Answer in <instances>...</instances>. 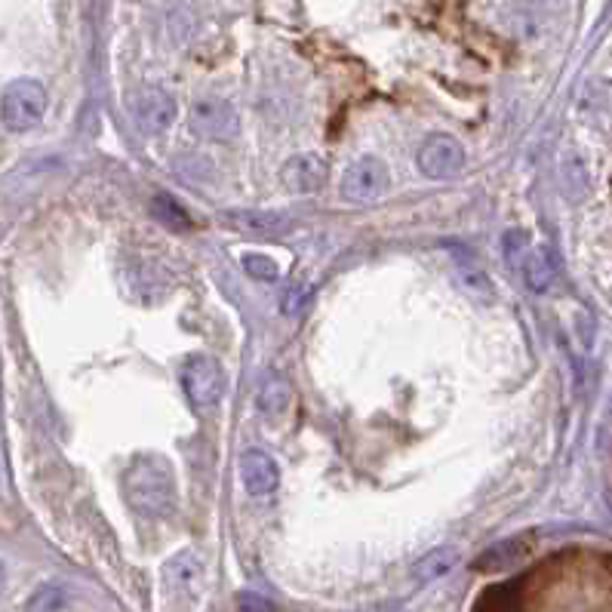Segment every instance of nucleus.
Wrapping results in <instances>:
<instances>
[{"label": "nucleus", "mask_w": 612, "mask_h": 612, "mask_svg": "<svg viewBox=\"0 0 612 612\" xmlns=\"http://www.w3.org/2000/svg\"><path fill=\"white\" fill-rule=\"evenodd\" d=\"M222 222L228 225V228H235L240 235L247 237H280L287 235L289 228H292V222L289 216H280V213H268V210H232V213H225Z\"/></svg>", "instance_id": "nucleus-8"}, {"label": "nucleus", "mask_w": 612, "mask_h": 612, "mask_svg": "<svg viewBox=\"0 0 612 612\" xmlns=\"http://www.w3.org/2000/svg\"><path fill=\"white\" fill-rule=\"evenodd\" d=\"M523 277H526L529 289H536V292H545V289L551 287L554 268H551V262H548V252L545 250L529 252L526 262H523Z\"/></svg>", "instance_id": "nucleus-15"}, {"label": "nucleus", "mask_w": 612, "mask_h": 612, "mask_svg": "<svg viewBox=\"0 0 612 612\" xmlns=\"http://www.w3.org/2000/svg\"><path fill=\"white\" fill-rule=\"evenodd\" d=\"M284 182H287V188L299 191V195L321 191L326 182V163L317 154H299L284 166Z\"/></svg>", "instance_id": "nucleus-10"}, {"label": "nucleus", "mask_w": 612, "mask_h": 612, "mask_svg": "<svg viewBox=\"0 0 612 612\" xmlns=\"http://www.w3.org/2000/svg\"><path fill=\"white\" fill-rule=\"evenodd\" d=\"M237 612H277L268 597L252 595V591H240L237 595Z\"/></svg>", "instance_id": "nucleus-19"}, {"label": "nucleus", "mask_w": 612, "mask_h": 612, "mask_svg": "<svg viewBox=\"0 0 612 612\" xmlns=\"http://www.w3.org/2000/svg\"><path fill=\"white\" fill-rule=\"evenodd\" d=\"M455 563H459V551H455V548H434V551H428L422 560H415L413 578L415 582H434V578H444Z\"/></svg>", "instance_id": "nucleus-12"}, {"label": "nucleus", "mask_w": 612, "mask_h": 612, "mask_svg": "<svg viewBox=\"0 0 612 612\" xmlns=\"http://www.w3.org/2000/svg\"><path fill=\"white\" fill-rule=\"evenodd\" d=\"M163 578L173 585V588H179V591H188V588H195L200 582V563L195 554H188V551H182L176 558L170 560L166 566H163Z\"/></svg>", "instance_id": "nucleus-13"}, {"label": "nucleus", "mask_w": 612, "mask_h": 612, "mask_svg": "<svg viewBox=\"0 0 612 612\" xmlns=\"http://www.w3.org/2000/svg\"><path fill=\"white\" fill-rule=\"evenodd\" d=\"M289 407V382L280 376H268L259 388V410L265 415H280Z\"/></svg>", "instance_id": "nucleus-14"}, {"label": "nucleus", "mask_w": 612, "mask_h": 612, "mask_svg": "<svg viewBox=\"0 0 612 612\" xmlns=\"http://www.w3.org/2000/svg\"><path fill=\"white\" fill-rule=\"evenodd\" d=\"M526 548H529V539L499 541V545H492L489 551H484L480 558L474 560V570H480V573H492V570H504L508 563H514V560H521L523 554H526Z\"/></svg>", "instance_id": "nucleus-11"}, {"label": "nucleus", "mask_w": 612, "mask_h": 612, "mask_svg": "<svg viewBox=\"0 0 612 612\" xmlns=\"http://www.w3.org/2000/svg\"><path fill=\"white\" fill-rule=\"evenodd\" d=\"M243 271L255 277V280H274L277 277V262L271 255H259V252H247L243 255Z\"/></svg>", "instance_id": "nucleus-18"}, {"label": "nucleus", "mask_w": 612, "mask_h": 612, "mask_svg": "<svg viewBox=\"0 0 612 612\" xmlns=\"http://www.w3.org/2000/svg\"><path fill=\"white\" fill-rule=\"evenodd\" d=\"M3 582H7V573H3V563H0V591H3Z\"/></svg>", "instance_id": "nucleus-21"}, {"label": "nucleus", "mask_w": 612, "mask_h": 612, "mask_svg": "<svg viewBox=\"0 0 612 612\" xmlns=\"http://www.w3.org/2000/svg\"><path fill=\"white\" fill-rule=\"evenodd\" d=\"M465 166V148L452 136H432L419 148V170L428 179H452Z\"/></svg>", "instance_id": "nucleus-4"}, {"label": "nucleus", "mask_w": 612, "mask_h": 612, "mask_svg": "<svg viewBox=\"0 0 612 612\" xmlns=\"http://www.w3.org/2000/svg\"><path fill=\"white\" fill-rule=\"evenodd\" d=\"M462 284H465V287H471V289H484V292H489L487 274H477V271L462 268Z\"/></svg>", "instance_id": "nucleus-20"}, {"label": "nucleus", "mask_w": 612, "mask_h": 612, "mask_svg": "<svg viewBox=\"0 0 612 612\" xmlns=\"http://www.w3.org/2000/svg\"><path fill=\"white\" fill-rule=\"evenodd\" d=\"M65 600H68V595H65L62 585H43L28 600V612H59L65 607Z\"/></svg>", "instance_id": "nucleus-16"}, {"label": "nucleus", "mask_w": 612, "mask_h": 612, "mask_svg": "<svg viewBox=\"0 0 612 612\" xmlns=\"http://www.w3.org/2000/svg\"><path fill=\"white\" fill-rule=\"evenodd\" d=\"M240 480L250 496H268L280 484V474H277V465L268 452L247 450L240 459Z\"/></svg>", "instance_id": "nucleus-9"}, {"label": "nucleus", "mask_w": 612, "mask_h": 612, "mask_svg": "<svg viewBox=\"0 0 612 612\" xmlns=\"http://www.w3.org/2000/svg\"><path fill=\"white\" fill-rule=\"evenodd\" d=\"M191 121L207 139H216V142H232L240 129L235 105L225 99H200L191 111Z\"/></svg>", "instance_id": "nucleus-6"}, {"label": "nucleus", "mask_w": 612, "mask_h": 612, "mask_svg": "<svg viewBox=\"0 0 612 612\" xmlns=\"http://www.w3.org/2000/svg\"><path fill=\"white\" fill-rule=\"evenodd\" d=\"M225 385L228 382H225V373H222L216 358L195 354L182 366V388H185V397L191 400L195 410H213L225 397Z\"/></svg>", "instance_id": "nucleus-3"}, {"label": "nucleus", "mask_w": 612, "mask_h": 612, "mask_svg": "<svg viewBox=\"0 0 612 612\" xmlns=\"http://www.w3.org/2000/svg\"><path fill=\"white\" fill-rule=\"evenodd\" d=\"M124 496L145 517H170L176 511L173 471L158 455H142L124 471Z\"/></svg>", "instance_id": "nucleus-1"}, {"label": "nucleus", "mask_w": 612, "mask_h": 612, "mask_svg": "<svg viewBox=\"0 0 612 612\" xmlns=\"http://www.w3.org/2000/svg\"><path fill=\"white\" fill-rule=\"evenodd\" d=\"M151 210H154V216L161 218L163 225H170V228H188V225H191L188 216H185V210H182L173 198H154L151 200Z\"/></svg>", "instance_id": "nucleus-17"}, {"label": "nucleus", "mask_w": 612, "mask_h": 612, "mask_svg": "<svg viewBox=\"0 0 612 612\" xmlns=\"http://www.w3.org/2000/svg\"><path fill=\"white\" fill-rule=\"evenodd\" d=\"M47 111V90L40 80L32 77H18L13 80L7 92H3V102H0V121L10 133H28L40 124Z\"/></svg>", "instance_id": "nucleus-2"}, {"label": "nucleus", "mask_w": 612, "mask_h": 612, "mask_svg": "<svg viewBox=\"0 0 612 612\" xmlns=\"http://www.w3.org/2000/svg\"><path fill=\"white\" fill-rule=\"evenodd\" d=\"M133 114H136V124L142 126L145 133L158 136L176 121V99L161 87H148L136 96Z\"/></svg>", "instance_id": "nucleus-7"}, {"label": "nucleus", "mask_w": 612, "mask_h": 612, "mask_svg": "<svg viewBox=\"0 0 612 612\" xmlns=\"http://www.w3.org/2000/svg\"><path fill=\"white\" fill-rule=\"evenodd\" d=\"M388 188V166L378 158H358L345 170L342 195L354 203H366L385 195Z\"/></svg>", "instance_id": "nucleus-5"}]
</instances>
